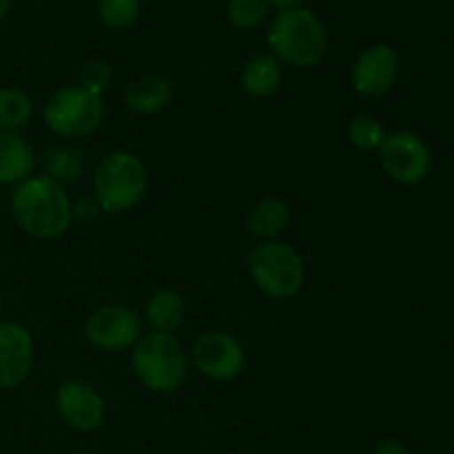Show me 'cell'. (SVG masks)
<instances>
[{"label": "cell", "mask_w": 454, "mask_h": 454, "mask_svg": "<svg viewBox=\"0 0 454 454\" xmlns=\"http://www.w3.org/2000/svg\"><path fill=\"white\" fill-rule=\"evenodd\" d=\"M9 208L18 229L35 239H58L74 224V204L65 186L47 176H31L13 186Z\"/></svg>", "instance_id": "1"}, {"label": "cell", "mask_w": 454, "mask_h": 454, "mask_svg": "<svg viewBox=\"0 0 454 454\" xmlns=\"http://www.w3.org/2000/svg\"><path fill=\"white\" fill-rule=\"evenodd\" d=\"M270 53L282 65L309 69L315 67L328 49V31L322 18L309 7L284 9L275 13L269 25Z\"/></svg>", "instance_id": "2"}, {"label": "cell", "mask_w": 454, "mask_h": 454, "mask_svg": "<svg viewBox=\"0 0 454 454\" xmlns=\"http://www.w3.org/2000/svg\"><path fill=\"white\" fill-rule=\"evenodd\" d=\"M131 366L146 390L171 395L186 381L189 357L180 341L167 333H149L131 348Z\"/></svg>", "instance_id": "3"}, {"label": "cell", "mask_w": 454, "mask_h": 454, "mask_svg": "<svg viewBox=\"0 0 454 454\" xmlns=\"http://www.w3.org/2000/svg\"><path fill=\"white\" fill-rule=\"evenodd\" d=\"M146 167L131 151H114L106 155L93 176V198L102 213H127L137 207L146 191Z\"/></svg>", "instance_id": "4"}, {"label": "cell", "mask_w": 454, "mask_h": 454, "mask_svg": "<svg viewBox=\"0 0 454 454\" xmlns=\"http://www.w3.org/2000/svg\"><path fill=\"white\" fill-rule=\"evenodd\" d=\"M247 266L255 286L273 300L295 297L306 282V266L301 255L279 239L257 242L248 251Z\"/></svg>", "instance_id": "5"}, {"label": "cell", "mask_w": 454, "mask_h": 454, "mask_svg": "<svg viewBox=\"0 0 454 454\" xmlns=\"http://www.w3.org/2000/svg\"><path fill=\"white\" fill-rule=\"evenodd\" d=\"M43 118L53 136L78 140L100 127L105 120V102L102 96H93L78 84H67L44 100Z\"/></svg>", "instance_id": "6"}, {"label": "cell", "mask_w": 454, "mask_h": 454, "mask_svg": "<svg viewBox=\"0 0 454 454\" xmlns=\"http://www.w3.org/2000/svg\"><path fill=\"white\" fill-rule=\"evenodd\" d=\"M381 168L390 180L403 186H415L428 177L433 158L424 137L415 131H393L386 136L384 145L380 149Z\"/></svg>", "instance_id": "7"}, {"label": "cell", "mask_w": 454, "mask_h": 454, "mask_svg": "<svg viewBox=\"0 0 454 454\" xmlns=\"http://www.w3.org/2000/svg\"><path fill=\"white\" fill-rule=\"evenodd\" d=\"M84 337L102 353H120L133 348L142 337V317L124 304H106L93 310L84 324Z\"/></svg>", "instance_id": "8"}, {"label": "cell", "mask_w": 454, "mask_h": 454, "mask_svg": "<svg viewBox=\"0 0 454 454\" xmlns=\"http://www.w3.org/2000/svg\"><path fill=\"white\" fill-rule=\"evenodd\" d=\"M195 368L213 381H233L247 368V350L238 337L224 331H208L195 340L191 350Z\"/></svg>", "instance_id": "9"}, {"label": "cell", "mask_w": 454, "mask_h": 454, "mask_svg": "<svg viewBox=\"0 0 454 454\" xmlns=\"http://www.w3.org/2000/svg\"><path fill=\"white\" fill-rule=\"evenodd\" d=\"M402 74L399 53L388 44H371L362 49L350 67V84L362 98H381L397 84Z\"/></svg>", "instance_id": "10"}, {"label": "cell", "mask_w": 454, "mask_h": 454, "mask_svg": "<svg viewBox=\"0 0 454 454\" xmlns=\"http://www.w3.org/2000/svg\"><path fill=\"white\" fill-rule=\"evenodd\" d=\"M35 344L29 328L13 319H0V390H13L34 371Z\"/></svg>", "instance_id": "11"}, {"label": "cell", "mask_w": 454, "mask_h": 454, "mask_svg": "<svg viewBox=\"0 0 454 454\" xmlns=\"http://www.w3.org/2000/svg\"><path fill=\"white\" fill-rule=\"evenodd\" d=\"M56 408L69 428L91 433L105 421L106 406L102 395L82 380H67L56 390Z\"/></svg>", "instance_id": "12"}, {"label": "cell", "mask_w": 454, "mask_h": 454, "mask_svg": "<svg viewBox=\"0 0 454 454\" xmlns=\"http://www.w3.org/2000/svg\"><path fill=\"white\" fill-rule=\"evenodd\" d=\"M122 100L124 105H127V109L133 111V114H158V111L167 109L168 102L173 100V84L167 75H137V78H133L131 82L124 87Z\"/></svg>", "instance_id": "13"}, {"label": "cell", "mask_w": 454, "mask_h": 454, "mask_svg": "<svg viewBox=\"0 0 454 454\" xmlns=\"http://www.w3.org/2000/svg\"><path fill=\"white\" fill-rule=\"evenodd\" d=\"M288 222H291V207L286 200L278 195H266L257 200L248 211L247 229L257 242H270L288 229Z\"/></svg>", "instance_id": "14"}, {"label": "cell", "mask_w": 454, "mask_h": 454, "mask_svg": "<svg viewBox=\"0 0 454 454\" xmlns=\"http://www.w3.org/2000/svg\"><path fill=\"white\" fill-rule=\"evenodd\" d=\"M35 153L20 133H0V184L18 186L34 176Z\"/></svg>", "instance_id": "15"}, {"label": "cell", "mask_w": 454, "mask_h": 454, "mask_svg": "<svg viewBox=\"0 0 454 454\" xmlns=\"http://www.w3.org/2000/svg\"><path fill=\"white\" fill-rule=\"evenodd\" d=\"M282 62L270 51L255 53V56L248 58L242 67V74H239L242 89L251 98H257V100L273 96L279 84H282Z\"/></svg>", "instance_id": "16"}, {"label": "cell", "mask_w": 454, "mask_h": 454, "mask_svg": "<svg viewBox=\"0 0 454 454\" xmlns=\"http://www.w3.org/2000/svg\"><path fill=\"white\" fill-rule=\"evenodd\" d=\"M146 324L153 328V333H167L171 335L173 331L182 326L186 317V300L173 288H160L151 293L145 306Z\"/></svg>", "instance_id": "17"}, {"label": "cell", "mask_w": 454, "mask_h": 454, "mask_svg": "<svg viewBox=\"0 0 454 454\" xmlns=\"http://www.w3.org/2000/svg\"><path fill=\"white\" fill-rule=\"evenodd\" d=\"M40 167H43V176L65 186L82 176L87 168V160H84L82 151L74 149V146H49L40 155Z\"/></svg>", "instance_id": "18"}, {"label": "cell", "mask_w": 454, "mask_h": 454, "mask_svg": "<svg viewBox=\"0 0 454 454\" xmlns=\"http://www.w3.org/2000/svg\"><path fill=\"white\" fill-rule=\"evenodd\" d=\"M34 118V102L22 89L0 87V133H18Z\"/></svg>", "instance_id": "19"}, {"label": "cell", "mask_w": 454, "mask_h": 454, "mask_svg": "<svg viewBox=\"0 0 454 454\" xmlns=\"http://www.w3.org/2000/svg\"><path fill=\"white\" fill-rule=\"evenodd\" d=\"M346 133H348V140L355 149L364 151V153H371V151H380L381 145L386 140V129L381 124L380 118L371 114H359L355 118H350L348 127H346Z\"/></svg>", "instance_id": "20"}, {"label": "cell", "mask_w": 454, "mask_h": 454, "mask_svg": "<svg viewBox=\"0 0 454 454\" xmlns=\"http://www.w3.org/2000/svg\"><path fill=\"white\" fill-rule=\"evenodd\" d=\"M142 0H98V20L111 31L129 29L140 18Z\"/></svg>", "instance_id": "21"}, {"label": "cell", "mask_w": 454, "mask_h": 454, "mask_svg": "<svg viewBox=\"0 0 454 454\" xmlns=\"http://www.w3.org/2000/svg\"><path fill=\"white\" fill-rule=\"evenodd\" d=\"M270 7L266 0H229L226 18L239 31H253L266 20Z\"/></svg>", "instance_id": "22"}, {"label": "cell", "mask_w": 454, "mask_h": 454, "mask_svg": "<svg viewBox=\"0 0 454 454\" xmlns=\"http://www.w3.org/2000/svg\"><path fill=\"white\" fill-rule=\"evenodd\" d=\"M114 82V69L106 60H89L78 71V87L93 96H102Z\"/></svg>", "instance_id": "23"}, {"label": "cell", "mask_w": 454, "mask_h": 454, "mask_svg": "<svg viewBox=\"0 0 454 454\" xmlns=\"http://www.w3.org/2000/svg\"><path fill=\"white\" fill-rule=\"evenodd\" d=\"M100 213L102 208L96 202V198H84L74 204V220L80 222V224H93L100 217Z\"/></svg>", "instance_id": "24"}, {"label": "cell", "mask_w": 454, "mask_h": 454, "mask_svg": "<svg viewBox=\"0 0 454 454\" xmlns=\"http://www.w3.org/2000/svg\"><path fill=\"white\" fill-rule=\"evenodd\" d=\"M372 454H408V450L402 442H397V439H384V442L377 443Z\"/></svg>", "instance_id": "25"}, {"label": "cell", "mask_w": 454, "mask_h": 454, "mask_svg": "<svg viewBox=\"0 0 454 454\" xmlns=\"http://www.w3.org/2000/svg\"><path fill=\"white\" fill-rule=\"evenodd\" d=\"M269 7H275L278 12H284V9H295V7H304L306 0H266Z\"/></svg>", "instance_id": "26"}, {"label": "cell", "mask_w": 454, "mask_h": 454, "mask_svg": "<svg viewBox=\"0 0 454 454\" xmlns=\"http://www.w3.org/2000/svg\"><path fill=\"white\" fill-rule=\"evenodd\" d=\"M9 9H12V0H0V22L7 18Z\"/></svg>", "instance_id": "27"}, {"label": "cell", "mask_w": 454, "mask_h": 454, "mask_svg": "<svg viewBox=\"0 0 454 454\" xmlns=\"http://www.w3.org/2000/svg\"><path fill=\"white\" fill-rule=\"evenodd\" d=\"M71 454H96V452H87V450H78V452H71Z\"/></svg>", "instance_id": "28"}, {"label": "cell", "mask_w": 454, "mask_h": 454, "mask_svg": "<svg viewBox=\"0 0 454 454\" xmlns=\"http://www.w3.org/2000/svg\"><path fill=\"white\" fill-rule=\"evenodd\" d=\"M0 315H3V295H0Z\"/></svg>", "instance_id": "29"}]
</instances>
